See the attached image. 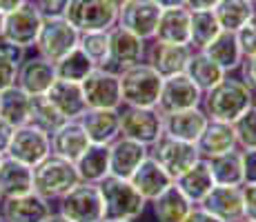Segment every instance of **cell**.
<instances>
[{
	"instance_id": "cell-1",
	"label": "cell",
	"mask_w": 256,
	"mask_h": 222,
	"mask_svg": "<svg viewBox=\"0 0 256 222\" xmlns=\"http://www.w3.org/2000/svg\"><path fill=\"white\" fill-rule=\"evenodd\" d=\"M254 107V89L238 76H225L216 87L203 93L200 109L210 120L234 125Z\"/></svg>"
},
{
	"instance_id": "cell-2",
	"label": "cell",
	"mask_w": 256,
	"mask_h": 222,
	"mask_svg": "<svg viewBox=\"0 0 256 222\" xmlns=\"http://www.w3.org/2000/svg\"><path fill=\"white\" fill-rule=\"evenodd\" d=\"M102 200V222H136L150 205L130 180L122 178H105L98 185Z\"/></svg>"
},
{
	"instance_id": "cell-3",
	"label": "cell",
	"mask_w": 256,
	"mask_h": 222,
	"mask_svg": "<svg viewBox=\"0 0 256 222\" xmlns=\"http://www.w3.org/2000/svg\"><path fill=\"white\" fill-rule=\"evenodd\" d=\"M118 78H120V96L125 107L154 109L158 105L163 78L147 62H138L134 67L122 69V71H118Z\"/></svg>"
},
{
	"instance_id": "cell-4",
	"label": "cell",
	"mask_w": 256,
	"mask_h": 222,
	"mask_svg": "<svg viewBox=\"0 0 256 222\" xmlns=\"http://www.w3.org/2000/svg\"><path fill=\"white\" fill-rule=\"evenodd\" d=\"M80 182L76 165L58 156H49L34 167V194L45 200H60Z\"/></svg>"
},
{
	"instance_id": "cell-5",
	"label": "cell",
	"mask_w": 256,
	"mask_h": 222,
	"mask_svg": "<svg viewBox=\"0 0 256 222\" xmlns=\"http://www.w3.org/2000/svg\"><path fill=\"white\" fill-rule=\"evenodd\" d=\"M78 40H80V31L70 24L67 18H42V27L34 49L40 58L56 65L60 58H65L78 47Z\"/></svg>"
},
{
	"instance_id": "cell-6",
	"label": "cell",
	"mask_w": 256,
	"mask_h": 222,
	"mask_svg": "<svg viewBox=\"0 0 256 222\" xmlns=\"http://www.w3.org/2000/svg\"><path fill=\"white\" fill-rule=\"evenodd\" d=\"M42 27V16L36 9V4L32 0H27L24 4H20L18 9L4 13V22H2V36L0 40L4 44L27 51V49L36 47L38 33Z\"/></svg>"
},
{
	"instance_id": "cell-7",
	"label": "cell",
	"mask_w": 256,
	"mask_h": 222,
	"mask_svg": "<svg viewBox=\"0 0 256 222\" xmlns=\"http://www.w3.org/2000/svg\"><path fill=\"white\" fill-rule=\"evenodd\" d=\"M82 98L87 109H120V78L118 71L110 67H96L85 80L80 82Z\"/></svg>"
},
{
	"instance_id": "cell-8",
	"label": "cell",
	"mask_w": 256,
	"mask_h": 222,
	"mask_svg": "<svg viewBox=\"0 0 256 222\" xmlns=\"http://www.w3.org/2000/svg\"><path fill=\"white\" fill-rule=\"evenodd\" d=\"M65 18L80 33L110 31L116 27L118 9L107 0H70Z\"/></svg>"
},
{
	"instance_id": "cell-9",
	"label": "cell",
	"mask_w": 256,
	"mask_h": 222,
	"mask_svg": "<svg viewBox=\"0 0 256 222\" xmlns=\"http://www.w3.org/2000/svg\"><path fill=\"white\" fill-rule=\"evenodd\" d=\"M120 136L140 142L150 149L163 136V113L145 107H122L120 109Z\"/></svg>"
},
{
	"instance_id": "cell-10",
	"label": "cell",
	"mask_w": 256,
	"mask_h": 222,
	"mask_svg": "<svg viewBox=\"0 0 256 222\" xmlns=\"http://www.w3.org/2000/svg\"><path fill=\"white\" fill-rule=\"evenodd\" d=\"M56 211L72 222H102V200L98 185L78 182L70 194L58 200Z\"/></svg>"
},
{
	"instance_id": "cell-11",
	"label": "cell",
	"mask_w": 256,
	"mask_h": 222,
	"mask_svg": "<svg viewBox=\"0 0 256 222\" xmlns=\"http://www.w3.org/2000/svg\"><path fill=\"white\" fill-rule=\"evenodd\" d=\"M4 156L34 169L45 158L52 156V136H47L45 131L32 125L18 127V129H14L12 142H9V149Z\"/></svg>"
},
{
	"instance_id": "cell-12",
	"label": "cell",
	"mask_w": 256,
	"mask_h": 222,
	"mask_svg": "<svg viewBox=\"0 0 256 222\" xmlns=\"http://www.w3.org/2000/svg\"><path fill=\"white\" fill-rule=\"evenodd\" d=\"M150 156L172 176V180L183 176L187 169H192V167L200 160L198 151H196V145L176 140V138H170V136H165V133L158 138V142H154V145L150 147Z\"/></svg>"
},
{
	"instance_id": "cell-13",
	"label": "cell",
	"mask_w": 256,
	"mask_h": 222,
	"mask_svg": "<svg viewBox=\"0 0 256 222\" xmlns=\"http://www.w3.org/2000/svg\"><path fill=\"white\" fill-rule=\"evenodd\" d=\"M163 9L154 0H127L122 7H118L116 27L142 38L145 42L154 40L156 24H158Z\"/></svg>"
},
{
	"instance_id": "cell-14",
	"label": "cell",
	"mask_w": 256,
	"mask_h": 222,
	"mask_svg": "<svg viewBox=\"0 0 256 222\" xmlns=\"http://www.w3.org/2000/svg\"><path fill=\"white\" fill-rule=\"evenodd\" d=\"M203 102V91L187 78V73H178L163 80V89H160V98H158V109L163 116L167 113H176V111H185V109H196Z\"/></svg>"
},
{
	"instance_id": "cell-15",
	"label": "cell",
	"mask_w": 256,
	"mask_h": 222,
	"mask_svg": "<svg viewBox=\"0 0 256 222\" xmlns=\"http://www.w3.org/2000/svg\"><path fill=\"white\" fill-rule=\"evenodd\" d=\"M194 49L190 44H167L158 40H150L147 42V51H145V60L160 78H172L185 73L187 62Z\"/></svg>"
},
{
	"instance_id": "cell-16",
	"label": "cell",
	"mask_w": 256,
	"mask_h": 222,
	"mask_svg": "<svg viewBox=\"0 0 256 222\" xmlns=\"http://www.w3.org/2000/svg\"><path fill=\"white\" fill-rule=\"evenodd\" d=\"M198 207H203L218 222H245L243 191H240V187L214 185Z\"/></svg>"
},
{
	"instance_id": "cell-17",
	"label": "cell",
	"mask_w": 256,
	"mask_h": 222,
	"mask_svg": "<svg viewBox=\"0 0 256 222\" xmlns=\"http://www.w3.org/2000/svg\"><path fill=\"white\" fill-rule=\"evenodd\" d=\"M147 42L134 33L125 31L120 27L110 29V69L122 71L127 67H134L145 60Z\"/></svg>"
},
{
	"instance_id": "cell-18",
	"label": "cell",
	"mask_w": 256,
	"mask_h": 222,
	"mask_svg": "<svg viewBox=\"0 0 256 222\" xmlns=\"http://www.w3.org/2000/svg\"><path fill=\"white\" fill-rule=\"evenodd\" d=\"M56 82V69L45 58L36 56H24L20 67H18L16 87H20L29 96H45L49 87Z\"/></svg>"
},
{
	"instance_id": "cell-19",
	"label": "cell",
	"mask_w": 256,
	"mask_h": 222,
	"mask_svg": "<svg viewBox=\"0 0 256 222\" xmlns=\"http://www.w3.org/2000/svg\"><path fill=\"white\" fill-rule=\"evenodd\" d=\"M147 156H150V149L145 145L118 136L110 145V176L130 180Z\"/></svg>"
},
{
	"instance_id": "cell-20",
	"label": "cell",
	"mask_w": 256,
	"mask_h": 222,
	"mask_svg": "<svg viewBox=\"0 0 256 222\" xmlns=\"http://www.w3.org/2000/svg\"><path fill=\"white\" fill-rule=\"evenodd\" d=\"M54 214L52 202L38 194H24L18 198H4L0 205V216L4 222H45Z\"/></svg>"
},
{
	"instance_id": "cell-21",
	"label": "cell",
	"mask_w": 256,
	"mask_h": 222,
	"mask_svg": "<svg viewBox=\"0 0 256 222\" xmlns=\"http://www.w3.org/2000/svg\"><path fill=\"white\" fill-rule=\"evenodd\" d=\"M78 122L92 145H112L120 136V109H87Z\"/></svg>"
},
{
	"instance_id": "cell-22",
	"label": "cell",
	"mask_w": 256,
	"mask_h": 222,
	"mask_svg": "<svg viewBox=\"0 0 256 222\" xmlns=\"http://www.w3.org/2000/svg\"><path fill=\"white\" fill-rule=\"evenodd\" d=\"M208 122H210V118L205 116V111L200 109V107L167 113V116H163V133L170 138H176V140L196 145V140H198L200 133L205 131Z\"/></svg>"
},
{
	"instance_id": "cell-23",
	"label": "cell",
	"mask_w": 256,
	"mask_h": 222,
	"mask_svg": "<svg viewBox=\"0 0 256 222\" xmlns=\"http://www.w3.org/2000/svg\"><path fill=\"white\" fill-rule=\"evenodd\" d=\"M234 149H238V142H236L234 125H230V122L210 120L205 131L196 140V151L203 160H212V158L230 154Z\"/></svg>"
},
{
	"instance_id": "cell-24",
	"label": "cell",
	"mask_w": 256,
	"mask_h": 222,
	"mask_svg": "<svg viewBox=\"0 0 256 222\" xmlns=\"http://www.w3.org/2000/svg\"><path fill=\"white\" fill-rule=\"evenodd\" d=\"M130 182L134 185V189L145 198L147 202H152L154 198H158L165 189H170L174 185L172 176L167 174L163 167L154 160L152 156L145 158V162L134 171V176L130 178Z\"/></svg>"
},
{
	"instance_id": "cell-25",
	"label": "cell",
	"mask_w": 256,
	"mask_h": 222,
	"mask_svg": "<svg viewBox=\"0 0 256 222\" xmlns=\"http://www.w3.org/2000/svg\"><path fill=\"white\" fill-rule=\"evenodd\" d=\"M45 98L52 102V107L70 120H80V116L87 111L85 98H82V89L76 82H65V80H56L49 91L45 93Z\"/></svg>"
},
{
	"instance_id": "cell-26",
	"label": "cell",
	"mask_w": 256,
	"mask_h": 222,
	"mask_svg": "<svg viewBox=\"0 0 256 222\" xmlns=\"http://www.w3.org/2000/svg\"><path fill=\"white\" fill-rule=\"evenodd\" d=\"M90 145H92L90 138H87L85 129L80 127L78 120L65 122L60 129L52 133V156H58L62 160L76 162L87 151Z\"/></svg>"
},
{
	"instance_id": "cell-27",
	"label": "cell",
	"mask_w": 256,
	"mask_h": 222,
	"mask_svg": "<svg viewBox=\"0 0 256 222\" xmlns=\"http://www.w3.org/2000/svg\"><path fill=\"white\" fill-rule=\"evenodd\" d=\"M190 20L192 11L185 7L163 9L156 24L154 40L167 44H190Z\"/></svg>"
},
{
	"instance_id": "cell-28",
	"label": "cell",
	"mask_w": 256,
	"mask_h": 222,
	"mask_svg": "<svg viewBox=\"0 0 256 222\" xmlns=\"http://www.w3.org/2000/svg\"><path fill=\"white\" fill-rule=\"evenodd\" d=\"M34 191V169L27 165L12 160L4 156L0 165V196L4 198H18V196Z\"/></svg>"
},
{
	"instance_id": "cell-29",
	"label": "cell",
	"mask_w": 256,
	"mask_h": 222,
	"mask_svg": "<svg viewBox=\"0 0 256 222\" xmlns=\"http://www.w3.org/2000/svg\"><path fill=\"white\" fill-rule=\"evenodd\" d=\"M174 185L180 189V194L185 196L192 205H200L203 198L212 191L214 187V178H212V171H210V165L208 160L200 158L192 169H187L183 176H178L174 180Z\"/></svg>"
},
{
	"instance_id": "cell-30",
	"label": "cell",
	"mask_w": 256,
	"mask_h": 222,
	"mask_svg": "<svg viewBox=\"0 0 256 222\" xmlns=\"http://www.w3.org/2000/svg\"><path fill=\"white\" fill-rule=\"evenodd\" d=\"M74 165L80 182L100 185L105 178H110V145H90Z\"/></svg>"
},
{
	"instance_id": "cell-31",
	"label": "cell",
	"mask_w": 256,
	"mask_h": 222,
	"mask_svg": "<svg viewBox=\"0 0 256 222\" xmlns=\"http://www.w3.org/2000/svg\"><path fill=\"white\" fill-rule=\"evenodd\" d=\"M203 51L208 53V58H212L228 76L232 71H236V69H240V62H243V51H240L238 38H236L234 31H220Z\"/></svg>"
},
{
	"instance_id": "cell-32",
	"label": "cell",
	"mask_w": 256,
	"mask_h": 222,
	"mask_svg": "<svg viewBox=\"0 0 256 222\" xmlns=\"http://www.w3.org/2000/svg\"><path fill=\"white\" fill-rule=\"evenodd\" d=\"M29 116H32V96L29 93H24L16 85L0 91V118L4 122L18 129V127L29 125Z\"/></svg>"
},
{
	"instance_id": "cell-33",
	"label": "cell",
	"mask_w": 256,
	"mask_h": 222,
	"mask_svg": "<svg viewBox=\"0 0 256 222\" xmlns=\"http://www.w3.org/2000/svg\"><path fill=\"white\" fill-rule=\"evenodd\" d=\"M150 205H152V211H154V218L158 222H183L187 218V214L192 211V207H194L180 194V189L176 185L165 189Z\"/></svg>"
},
{
	"instance_id": "cell-34",
	"label": "cell",
	"mask_w": 256,
	"mask_h": 222,
	"mask_svg": "<svg viewBox=\"0 0 256 222\" xmlns=\"http://www.w3.org/2000/svg\"><path fill=\"white\" fill-rule=\"evenodd\" d=\"M185 73L203 93L210 91L212 87H216L225 76H228V73L216 65L212 58H208V53L205 51H192Z\"/></svg>"
},
{
	"instance_id": "cell-35",
	"label": "cell",
	"mask_w": 256,
	"mask_h": 222,
	"mask_svg": "<svg viewBox=\"0 0 256 222\" xmlns=\"http://www.w3.org/2000/svg\"><path fill=\"white\" fill-rule=\"evenodd\" d=\"M254 11H256V4L250 2V0H220L212 9L218 27L223 31H234V33L250 20V16Z\"/></svg>"
},
{
	"instance_id": "cell-36",
	"label": "cell",
	"mask_w": 256,
	"mask_h": 222,
	"mask_svg": "<svg viewBox=\"0 0 256 222\" xmlns=\"http://www.w3.org/2000/svg\"><path fill=\"white\" fill-rule=\"evenodd\" d=\"M214 185L225 187H243V160H240V149H234L230 154L208 160Z\"/></svg>"
},
{
	"instance_id": "cell-37",
	"label": "cell",
	"mask_w": 256,
	"mask_h": 222,
	"mask_svg": "<svg viewBox=\"0 0 256 222\" xmlns=\"http://www.w3.org/2000/svg\"><path fill=\"white\" fill-rule=\"evenodd\" d=\"M54 69H56V80L76 82V85H80V82L85 80L96 67H94V62L82 53V49L76 47L74 51L67 53L65 58H60V60L54 65Z\"/></svg>"
},
{
	"instance_id": "cell-38",
	"label": "cell",
	"mask_w": 256,
	"mask_h": 222,
	"mask_svg": "<svg viewBox=\"0 0 256 222\" xmlns=\"http://www.w3.org/2000/svg\"><path fill=\"white\" fill-rule=\"evenodd\" d=\"M223 29L218 27L212 11H194L190 20V47L194 51H203Z\"/></svg>"
},
{
	"instance_id": "cell-39",
	"label": "cell",
	"mask_w": 256,
	"mask_h": 222,
	"mask_svg": "<svg viewBox=\"0 0 256 222\" xmlns=\"http://www.w3.org/2000/svg\"><path fill=\"white\" fill-rule=\"evenodd\" d=\"M65 122L67 120L54 109L52 102H49L45 96H32V116H29V125L32 127H36V129L45 131L47 136H52V133L60 129Z\"/></svg>"
},
{
	"instance_id": "cell-40",
	"label": "cell",
	"mask_w": 256,
	"mask_h": 222,
	"mask_svg": "<svg viewBox=\"0 0 256 222\" xmlns=\"http://www.w3.org/2000/svg\"><path fill=\"white\" fill-rule=\"evenodd\" d=\"M78 47L94 62V67H110V31L80 33Z\"/></svg>"
},
{
	"instance_id": "cell-41",
	"label": "cell",
	"mask_w": 256,
	"mask_h": 222,
	"mask_svg": "<svg viewBox=\"0 0 256 222\" xmlns=\"http://www.w3.org/2000/svg\"><path fill=\"white\" fill-rule=\"evenodd\" d=\"M22 58H24V51L0 40V91L16 85L18 67H20Z\"/></svg>"
},
{
	"instance_id": "cell-42",
	"label": "cell",
	"mask_w": 256,
	"mask_h": 222,
	"mask_svg": "<svg viewBox=\"0 0 256 222\" xmlns=\"http://www.w3.org/2000/svg\"><path fill=\"white\" fill-rule=\"evenodd\" d=\"M234 133L238 149H256V107L234 122Z\"/></svg>"
},
{
	"instance_id": "cell-43",
	"label": "cell",
	"mask_w": 256,
	"mask_h": 222,
	"mask_svg": "<svg viewBox=\"0 0 256 222\" xmlns=\"http://www.w3.org/2000/svg\"><path fill=\"white\" fill-rule=\"evenodd\" d=\"M236 38H238L243 58L256 56V11L250 16V20L245 22L243 27L238 29V31H236Z\"/></svg>"
},
{
	"instance_id": "cell-44",
	"label": "cell",
	"mask_w": 256,
	"mask_h": 222,
	"mask_svg": "<svg viewBox=\"0 0 256 222\" xmlns=\"http://www.w3.org/2000/svg\"><path fill=\"white\" fill-rule=\"evenodd\" d=\"M42 18H65L70 0H32Z\"/></svg>"
},
{
	"instance_id": "cell-45",
	"label": "cell",
	"mask_w": 256,
	"mask_h": 222,
	"mask_svg": "<svg viewBox=\"0 0 256 222\" xmlns=\"http://www.w3.org/2000/svg\"><path fill=\"white\" fill-rule=\"evenodd\" d=\"M243 185H256V149H240Z\"/></svg>"
},
{
	"instance_id": "cell-46",
	"label": "cell",
	"mask_w": 256,
	"mask_h": 222,
	"mask_svg": "<svg viewBox=\"0 0 256 222\" xmlns=\"http://www.w3.org/2000/svg\"><path fill=\"white\" fill-rule=\"evenodd\" d=\"M243 211L245 222H256V185H243Z\"/></svg>"
},
{
	"instance_id": "cell-47",
	"label": "cell",
	"mask_w": 256,
	"mask_h": 222,
	"mask_svg": "<svg viewBox=\"0 0 256 222\" xmlns=\"http://www.w3.org/2000/svg\"><path fill=\"white\" fill-rule=\"evenodd\" d=\"M240 78L256 91V56H248L240 62Z\"/></svg>"
},
{
	"instance_id": "cell-48",
	"label": "cell",
	"mask_w": 256,
	"mask_h": 222,
	"mask_svg": "<svg viewBox=\"0 0 256 222\" xmlns=\"http://www.w3.org/2000/svg\"><path fill=\"white\" fill-rule=\"evenodd\" d=\"M12 136H14V127L0 118V156L7 154L9 142H12Z\"/></svg>"
},
{
	"instance_id": "cell-49",
	"label": "cell",
	"mask_w": 256,
	"mask_h": 222,
	"mask_svg": "<svg viewBox=\"0 0 256 222\" xmlns=\"http://www.w3.org/2000/svg\"><path fill=\"white\" fill-rule=\"evenodd\" d=\"M183 222H218V220H216L212 214H208V211H205L203 207L194 205V207H192V211L187 214V218H185Z\"/></svg>"
},
{
	"instance_id": "cell-50",
	"label": "cell",
	"mask_w": 256,
	"mask_h": 222,
	"mask_svg": "<svg viewBox=\"0 0 256 222\" xmlns=\"http://www.w3.org/2000/svg\"><path fill=\"white\" fill-rule=\"evenodd\" d=\"M220 0H185V9L194 11H212V9L218 4Z\"/></svg>"
},
{
	"instance_id": "cell-51",
	"label": "cell",
	"mask_w": 256,
	"mask_h": 222,
	"mask_svg": "<svg viewBox=\"0 0 256 222\" xmlns=\"http://www.w3.org/2000/svg\"><path fill=\"white\" fill-rule=\"evenodd\" d=\"M27 0H0V13H9L14 9H18L20 4H24Z\"/></svg>"
},
{
	"instance_id": "cell-52",
	"label": "cell",
	"mask_w": 256,
	"mask_h": 222,
	"mask_svg": "<svg viewBox=\"0 0 256 222\" xmlns=\"http://www.w3.org/2000/svg\"><path fill=\"white\" fill-rule=\"evenodd\" d=\"M160 9H174V7H185V0H154Z\"/></svg>"
},
{
	"instance_id": "cell-53",
	"label": "cell",
	"mask_w": 256,
	"mask_h": 222,
	"mask_svg": "<svg viewBox=\"0 0 256 222\" xmlns=\"http://www.w3.org/2000/svg\"><path fill=\"white\" fill-rule=\"evenodd\" d=\"M45 222H72V220H67L62 214H58V211H54V214L49 216V218H47Z\"/></svg>"
},
{
	"instance_id": "cell-54",
	"label": "cell",
	"mask_w": 256,
	"mask_h": 222,
	"mask_svg": "<svg viewBox=\"0 0 256 222\" xmlns=\"http://www.w3.org/2000/svg\"><path fill=\"white\" fill-rule=\"evenodd\" d=\"M107 2H112V4H114V7L118 9V7H122V4H125L127 0H107Z\"/></svg>"
},
{
	"instance_id": "cell-55",
	"label": "cell",
	"mask_w": 256,
	"mask_h": 222,
	"mask_svg": "<svg viewBox=\"0 0 256 222\" xmlns=\"http://www.w3.org/2000/svg\"><path fill=\"white\" fill-rule=\"evenodd\" d=\"M2 22H4V13H0V36H2Z\"/></svg>"
},
{
	"instance_id": "cell-56",
	"label": "cell",
	"mask_w": 256,
	"mask_h": 222,
	"mask_svg": "<svg viewBox=\"0 0 256 222\" xmlns=\"http://www.w3.org/2000/svg\"><path fill=\"white\" fill-rule=\"evenodd\" d=\"M254 107H256V91H254Z\"/></svg>"
},
{
	"instance_id": "cell-57",
	"label": "cell",
	"mask_w": 256,
	"mask_h": 222,
	"mask_svg": "<svg viewBox=\"0 0 256 222\" xmlns=\"http://www.w3.org/2000/svg\"><path fill=\"white\" fill-rule=\"evenodd\" d=\"M2 158H4V156H0V165H2Z\"/></svg>"
},
{
	"instance_id": "cell-58",
	"label": "cell",
	"mask_w": 256,
	"mask_h": 222,
	"mask_svg": "<svg viewBox=\"0 0 256 222\" xmlns=\"http://www.w3.org/2000/svg\"><path fill=\"white\" fill-rule=\"evenodd\" d=\"M0 222H4V218H2V216H0Z\"/></svg>"
},
{
	"instance_id": "cell-59",
	"label": "cell",
	"mask_w": 256,
	"mask_h": 222,
	"mask_svg": "<svg viewBox=\"0 0 256 222\" xmlns=\"http://www.w3.org/2000/svg\"><path fill=\"white\" fill-rule=\"evenodd\" d=\"M0 205H2V196H0Z\"/></svg>"
},
{
	"instance_id": "cell-60",
	"label": "cell",
	"mask_w": 256,
	"mask_h": 222,
	"mask_svg": "<svg viewBox=\"0 0 256 222\" xmlns=\"http://www.w3.org/2000/svg\"><path fill=\"white\" fill-rule=\"evenodd\" d=\"M250 2H254V4H256V0H250Z\"/></svg>"
}]
</instances>
